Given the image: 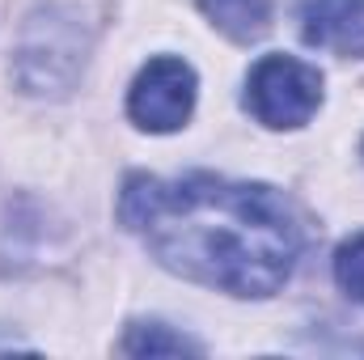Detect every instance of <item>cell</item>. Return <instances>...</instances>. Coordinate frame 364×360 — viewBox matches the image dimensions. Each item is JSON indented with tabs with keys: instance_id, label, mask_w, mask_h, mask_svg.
Instances as JSON below:
<instances>
[{
	"instance_id": "7a4b0ae2",
	"label": "cell",
	"mask_w": 364,
	"mask_h": 360,
	"mask_svg": "<svg viewBox=\"0 0 364 360\" xmlns=\"http://www.w3.org/2000/svg\"><path fill=\"white\" fill-rule=\"evenodd\" d=\"M322 106V73L296 55H263L246 77V110L263 127H305Z\"/></svg>"
},
{
	"instance_id": "ba28073f",
	"label": "cell",
	"mask_w": 364,
	"mask_h": 360,
	"mask_svg": "<svg viewBox=\"0 0 364 360\" xmlns=\"http://www.w3.org/2000/svg\"><path fill=\"white\" fill-rule=\"evenodd\" d=\"M335 284L364 305V233L348 238L339 250H335Z\"/></svg>"
},
{
	"instance_id": "52a82bcc",
	"label": "cell",
	"mask_w": 364,
	"mask_h": 360,
	"mask_svg": "<svg viewBox=\"0 0 364 360\" xmlns=\"http://www.w3.org/2000/svg\"><path fill=\"white\" fill-rule=\"evenodd\" d=\"M119 352H127V356H182V352H191V356H199L203 348L166 322H132Z\"/></svg>"
},
{
	"instance_id": "5b68a950",
	"label": "cell",
	"mask_w": 364,
	"mask_h": 360,
	"mask_svg": "<svg viewBox=\"0 0 364 360\" xmlns=\"http://www.w3.org/2000/svg\"><path fill=\"white\" fill-rule=\"evenodd\" d=\"M296 26L309 47L364 60V0H301Z\"/></svg>"
},
{
	"instance_id": "9c48e42d",
	"label": "cell",
	"mask_w": 364,
	"mask_h": 360,
	"mask_svg": "<svg viewBox=\"0 0 364 360\" xmlns=\"http://www.w3.org/2000/svg\"><path fill=\"white\" fill-rule=\"evenodd\" d=\"M360 157H364V144H360Z\"/></svg>"
},
{
	"instance_id": "3957f363",
	"label": "cell",
	"mask_w": 364,
	"mask_h": 360,
	"mask_svg": "<svg viewBox=\"0 0 364 360\" xmlns=\"http://www.w3.org/2000/svg\"><path fill=\"white\" fill-rule=\"evenodd\" d=\"M85 68V43L73 17L47 9L30 17L17 47V85L26 93H64Z\"/></svg>"
},
{
	"instance_id": "6da1fadb",
	"label": "cell",
	"mask_w": 364,
	"mask_h": 360,
	"mask_svg": "<svg viewBox=\"0 0 364 360\" xmlns=\"http://www.w3.org/2000/svg\"><path fill=\"white\" fill-rule=\"evenodd\" d=\"M119 221L166 271L229 297H272L301 259V221L267 182L127 174Z\"/></svg>"
},
{
	"instance_id": "8992f818",
	"label": "cell",
	"mask_w": 364,
	"mask_h": 360,
	"mask_svg": "<svg viewBox=\"0 0 364 360\" xmlns=\"http://www.w3.org/2000/svg\"><path fill=\"white\" fill-rule=\"evenodd\" d=\"M195 4L233 43H259L272 30V0H195Z\"/></svg>"
},
{
	"instance_id": "277c9868",
	"label": "cell",
	"mask_w": 364,
	"mask_h": 360,
	"mask_svg": "<svg viewBox=\"0 0 364 360\" xmlns=\"http://www.w3.org/2000/svg\"><path fill=\"white\" fill-rule=\"evenodd\" d=\"M195 93H199V81H195V68L186 60L153 55L127 90V115L136 127L166 136V132L186 127V119L195 110Z\"/></svg>"
}]
</instances>
